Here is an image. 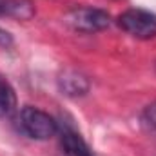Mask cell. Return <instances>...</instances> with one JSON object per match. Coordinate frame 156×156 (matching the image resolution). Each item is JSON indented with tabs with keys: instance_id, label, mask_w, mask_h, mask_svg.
<instances>
[{
	"instance_id": "obj_1",
	"label": "cell",
	"mask_w": 156,
	"mask_h": 156,
	"mask_svg": "<svg viewBox=\"0 0 156 156\" xmlns=\"http://www.w3.org/2000/svg\"><path fill=\"white\" fill-rule=\"evenodd\" d=\"M18 129L33 140H49L58 133V122L38 107H24L18 113Z\"/></svg>"
},
{
	"instance_id": "obj_2",
	"label": "cell",
	"mask_w": 156,
	"mask_h": 156,
	"mask_svg": "<svg viewBox=\"0 0 156 156\" xmlns=\"http://www.w3.org/2000/svg\"><path fill=\"white\" fill-rule=\"evenodd\" d=\"M118 26L127 35L138 40H149L156 37V15L145 9H127L118 16Z\"/></svg>"
},
{
	"instance_id": "obj_3",
	"label": "cell",
	"mask_w": 156,
	"mask_h": 156,
	"mask_svg": "<svg viewBox=\"0 0 156 156\" xmlns=\"http://www.w3.org/2000/svg\"><path fill=\"white\" fill-rule=\"evenodd\" d=\"M66 22L82 33H96L104 31L111 24V15L98 7H75L67 13Z\"/></svg>"
},
{
	"instance_id": "obj_4",
	"label": "cell",
	"mask_w": 156,
	"mask_h": 156,
	"mask_svg": "<svg viewBox=\"0 0 156 156\" xmlns=\"http://www.w3.org/2000/svg\"><path fill=\"white\" fill-rule=\"evenodd\" d=\"M56 83H58V89L62 94L69 96V98H80L83 94H87L91 83H89V78L85 76L82 71L73 69V67H66L58 73L56 78Z\"/></svg>"
},
{
	"instance_id": "obj_5",
	"label": "cell",
	"mask_w": 156,
	"mask_h": 156,
	"mask_svg": "<svg viewBox=\"0 0 156 156\" xmlns=\"http://www.w3.org/2000/svg\"><path fill=\"white\" fill-rule=\"evenodd\" d=\"M60 151L64 156H94L82 134L69 127L60 131Z\"/></svg>"
},
{
	"instance_id": "obj_6",
	"label": "cell",
	"mask_w": 156,
	"mask_h": 156,
	"mask_svg": "<svg viewBox=\"0 0 156 156\" xmlns=\"http://www.w3.org/2000/svg\"><path fill=\"white\" fill-rule=\"evenodd\" d=\"M2 15L16 20H29L35 15V4L31 0H4Z\"/></svg>"
},
{
	"instance_id": "obj_7",
	"label": "cell",
	"mask_w": 156,
	"mask_h": 156,
	"mask_svg": "<svg viewBox=\"0 0 156 156\" xmlns=\"http://www.w3.org/2000/svg\"><path fill=\"white\" fill-rule=\"evenodd\" d=\"M16 113V94L11 83L0 76V118H9Z\"/></svg>"
},
{
	"instance_id": "obj_8",
	"label": "cell",
	"mask_w": 156,
	"mask_h": 156,
	"mask_svg": "<svg viewBox=\"0 0 156 156\" xmlns=\"http://www.w3.org/2000/svg\"><path fill=\"white\" fill-rule=\"evenodd\" d=\"M140 120H142V123L147 129L156 131V102H153V104H149V105L144 107V111L140 115Z\"/></svg>"
},
{
	"instance_id": "obj_9",
	"label": "cell",
	"mask_w": 156,
	"mask_h": 156,
	"mask_svg": "<svg viewBox=\"0 0 156 156\" xmlns=\"http://www.w3.org/2000/svg\"><path fill=\"white\" fill-rule=\"evenodd\" d=\"M5 42H7V33L0 31V44H5Z\"/></svg>"
},
{
	"instance_id": "obj_10",
	"label": "cell",
	"mask_w": 156,
	"mask_h": 156,
	"mask_svg": "<svg viewBox=\"0 0 156 156\" xmlns=\"http://www.w3.org/2000/svg\"><path fill=\"white\" fill-rule=\"evenodd\" d=\"M2 5H4V0H0V15H2Z\"/></svg>"
},
{
	"instance_id": "obj_11",
	"label": "cell",
	"mask_w": 156,
	"mask_h": 156,
	"mask_svg": "<svg viewBox=\"0 0 156 156\" xmlns=\"http://www.w3.org/2000/svg\"><path fill=\"white\" fill-rule=\"evenodd\" d=\"M154 71H156V64H154Z\"/></svg>"
}]
</instances>
